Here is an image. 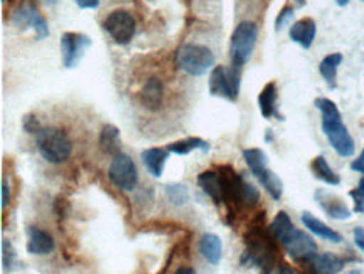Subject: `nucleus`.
Wrapping results in <instances>:
<instances>
[{
  "label": "nucleus",
  "mask_w": 364,
  "mask_h": 274,
  "mask_svg": "<svg viewBox=\"0 0 364 274\" xmlns=\"http://www.w3.org/2000/svg\"><path fill=\"white\" fill-rule=\"evenodd\" d=\"M314 106L323 115V132L331 147L334 148V152L343 159L353 157L356 145H354V140L349 135L348 128L344 127L343 116H341V111L334 101L328 100V98H317Z\"/></svg>",
  "instance_id": "1"
},
{
  "label": "nucleus",
  "mask_w": 364,
  "mask_h": 274,
  "mask_svg": "<svg viewBox=\"0 0 364 274\" xmlns=\"http://www.w3.org/2000/svg\"><path fill=\"white\" fill-rule=\"evenodd\" d=\"M275 238L269 232H264L262 226H255L245 236L247 251L242 263H249L250 266L259 268L260 271L270 273L275 268V256L277 249L274 244Z\"/></svg>",
  "instance_id": "2"
},
{
  "label": "nucleus",
  "mask_w": 364,
  "mask_h": 274,
  "mask_svg": "<svg viewBox=\"0 0 364 274\" xmlns=\"http://www.w3.org/2000/svg\"><path fill=\"white\" fill-rule=\"evenodd\" d=\"M36 145L42 159L54 165L64 164L73 153L71 138L64 130L54 127H42L36 133Z\"/></svg>",
  "instance_id": "3"
},
{
  "label": "nucleus",
  "mask_w": 364,
  "mask_h": 274,
  "mask_svg": "<svg viewBox=\"0 0 364 274\" xmlns=\"http://www.w3.org/2000/svg\"><path fill=\"white\" fill-rule=\"evenodd\" d=\"M244 160L249 167L255 179L262 184V187L267 190L274 201H281L284 192L282 180L269 169L267 155L260 148H247L244 150Z\"/></svg>",
  "instance_id": "4"
},
{
  "label": "nucleus",
  "mask_w": 364,
  "mask_h": 274,
  "mask_svg": "<svg viewBox=\"0 0 364 274\" xmlns=\"http://www.w3.org/2000/svg\"><path fill=\"white\" fill-rule=\"evenodd\" d=\"M215 63L212 51L200 44H183L176 54V64L181 71L190 76H203Z\"/></svg>",
  "instance_id": "5"
},
{
  "label": "nucleus",
  "mask_w": 364,
  "mask_h": 274,
  "mask_svg": "<svg viewBox=\"0 0 364 274\" xmlns=\"http://www.w3.org/2000/svg\"><path fill=\"white\" fill-rule=\"evenodd\" d=\"M257 34H259V31H257V26L254 22L245 21L235 27L230 39L232 66L242 69L249 63L250 56L255 49Z\"/></svg>",
  "instance_id": "6"
},
{
  "label": "nucleus",
  "mask_w": 364,
  "mask_h": 274,
  "mask_svg": "<svg viewBox=\"0 0 364 274\" xmlns=\"http://www.w3.org/2000/svg\"><path fill=\"white\" fill-rule=\"evenodd\" d=\"M208 91L212 96L223 98L227 101H235L240 91V69L215 66L210 73Z\"/></svg>",
  "instance_id": "7"
},
{
  "label": "nucleus",
  "mask_w": 364,
  "mask_h": 274,
  "mask_svg": "<svg viewBox=\"0 0 364 274\" xmlns=\"http://www.w3.org/2000/svg\"><path fill=\"white\" fill-rule=\"evenodd\" d=\"M279 243L282 244V248L286 249V253L294 261L306 264V266L317 256L316 241L309 234H306L304 231H299L296 226Z\"/></svg>",
  "instance_id": "8"
},
{
  "label": "nucleus",
  "mask_w": 364,
  "mask_h": 274,
  "mask_svg": "<svg viewBox=\"0 0 364 274\" xmlns=\"http://www.w3.org/2000/svg\"><path fill=\"white\" fill-rule=\"evenodd\" d=\"M108 177L116 189L132 192L138 185V169L133 159L126 153H118L111 162Z\"/></svg>",
  "instance_id": "9"
},
{
  "label": "nucleus",
  "mask_w": 364,
  "mask_h": 274,
  "mask_svg": "<svg viewBox=\"0 0 364 274\" xmlns=\"http://www.w3.org/2000/svg\"><path fill=\"white\" fill-rule=\"evenodd\" d=\"M102 27L108 32L111 39L119 46L129 44L134 34H136V21L128 11L111 12L102 22Z\"/></svg>",
  "instance_id": "10"
},
{
  "label": "nucleus",
  "mask_w": 364,
  "mask_h": 274,
  "mask_svg": "<svg viewBox=\"0 0 364 274\" xmlns=\"http://www.w3.org/2000/svg\"><path fill=\"white\" fill-rule=\"evenodd\" d=\"M91 37L79 34V32H66L60 37V58L66 69L76 68L81 63L82 56L91 48Z\"/></svg>",
  "instance_id": "11"
},
{
  "label": "nucleus",
  "mask_w": 364,
  "mask_h": 274,
  "mask_svg": "<svg viewBox=\"0 0 364 274\" xmlns=\"http://www.w3.org/2000/svg\"><path fill=\"white\" fill-rule=\"evenodd\" d=\"M12 22H14V26L18 27V29H27V27L34 29L37 39L39 41L46 39V37L49 36L48 22H46V19L42 17L34 7L18 9V11L14 14Z\"/></svg>",
  "instance_id": "12"
},
{
  "label": "nucleus",
  "mask_w": 364,
  "mask_h": 274,
  "mask_svg": "<svg viewBox=\"0 0 364 274\" xmlns=\"http://www.w3.org/2000/svg\"><path fill=\"white\" fill-rule=\"evenodd\" d=\"M55 249V241L48 231L31 226L27 229V253L34 256H48Z\"/></svg>",
  "instance_id": "13"
},
{
  "label": "nucleus",
  "mask_w": 364,
  "mask_h": 274,
  "mask_svg": "<svg viewBox=\"0 0 364 274\" xmlns=\"http://www.w3.org/2000/svg\"><path fill=\"white\" fill-rule=\"evenodd\" d=\"M316 201L321 206V209L328 214L331 219L346 221L351 217V211H349V207L344 204V201H341L338 195L326 192V190H317Z\"/></svg>",
  "instance_id": "14"
},
{
  "label": "nucleus",
  "mask_w": 364,
  "mask_h": 274,
  "mask_svg": "<svg viewBox=\"0 0 364 274\" xmlns=\"http://www.w3.org/2000/svg\"><path fill=\"white\" fill-rule=\"evenodd\" d=\"M139 100L141 105L149 111H158L161 110L163 101H165V86L160 78H149L144 83L141 93H139Z\"/></svg>",
  "instance_id": "15"
},
{
  "label": "nucleus",
  "mask_w": 364,
  "mask_h": 274,
  "mask_svg": "<svg viewBox=\"0 0 364 274\" xmlns=\"http://www.w3.org/2000/svg\"><path fill=\"white\" fill-rule=\"evenodd\" d=\"M200 189L208 195L215 204L223 202V184L220 172L218 170H205L197 177Z\"/></svg>",
  "instance_id": "16"
},
{
  "label": "nucleus",
  "mask_w": 364,
  "mask_h": 274,
  "mask_svg": "<svg viewBox=\"0 0 364 274\" xmlns=\"http://www.w3.org/2000/svg\"><path fill=\"white\" fill-rule=\"evenodd\" d=\"M289 36L301 48L311 49V46L316 39V22L311 17L301 19V21L294 22L291 31H289Z\"/></svg>",
  "instance_id": "17"
},
{
  "label": "nucleus",
  "mask_w": 364,
  "mask_h": 274,
  "mask_svg": "<svg viewBox=\"0 0 364 274\" xmlns=\"http://www.w3.org/2000/svg\"><path fill=\"white\" fill-rule=\"evenodd\" d=\"M168 157H170V152L168 148H146V150L141 152V160L144 167L153 177L160 179L165 172Z\"/></svg>",
  "instance_id": "18"
},
{
  "label": "nucleus",
  "mask_w": 364,
  "mask_h": 274,
  "mask_svg": "<svg viewBox=\"0 0 364 274\" xmlns=\"http://www.w3.org/2000/svg\"><path fill=\"white\" fill-rule=\"evenodd\" d=\"M301 219H302V224H304L306 229L311 231L312 234L317 236V238L329 241V243H334V244L343 243V236H341L339 232L331 229V227L326 226L323 221L316 219L311 212H302Z\"/></svg>",
  "instance_id": "19"
},
{
  "label": "nucleus",
  "mask_w": 364,
  "mask_h": 274,
  "mask_svg": "<svg viewBox=\"0 0 364 274\" xmlns=\"http://www.w3.org/2000/svg\"><path fill=\"white\" fill-rule=\"evenodd\" d=\"M312 271L319 274H338L346 266V261L343 258L336 256L333 253L326 254H317L312 261L307 264Z\"/></svg>",
  "instance_id": "20"
},
{
  "label": "nucleus",
  "mask_w": 364,
  "mask_h": 274,
  "mask_svg": "<svg viewBox=\"0 0 364 274\" xmlns=\"http://www.w3.org/2000/svg\"><path fill=\"white\" fill-rule=\"evenodd\" d=\"M198 249L205 261L212 264V266H218V264H220L223 248H222V241L218 236L203 234V238L200 239Z\"/></svg>",
  "instance_id": "21"
},
{
  "label": "nucleus",
  "mask_w": 364,
  "mask_h": 274,
  "mask_svg": "<svg viewBox=\"0 0 364 274\" xmlns=\"http://www.w3.org/2000/svg\"><path fill=\"white\" fill-rule=\"evenodd\" d=\"M100 147L106 155L116 157L121 153L119 128L114 125H105L100 132Z\"/></svg>",
  "instance_id": "22"
},
{
  "label": "nucleus",
  "mask_w": 364,
  "mask_h": 274,
  "mask_svg": "<svg viewBox=\"0 0 364 274\" xmlns=\"http://www.w3.org/2000/svg\"><path fill=\"white\" fill-rule=\"evenodd\" d=\"M168 152L170 153H175V155H188V153L195 152V150H200L203 153H208L210 152V143L202 140V138H197V137H188L185 138V140H178L175 143H170V145L166 147Z\"/></svg>",
  "instance_id": "23"
},
{
  "label": "nucleus",
  "mask_w": 364,
  "mask_h": 274,
  "mask_svg": "<svg viewBox=\"0 0 364 274\" xmlns=\"http://www.w3.org/2000/svg\"><path fill=\"white\" fill-rule=\"evenodd\" d=\"M275 103H277V85L270 81L264 86V90L259 95V108L265 120H270L272 116L277 115L275 113Z\"/></svg>",
  "instance_id": "24"
},
{
  "label": "nucleus",
  "mask_w": 364,
  "mask_h": 274,
  "mask_svg": "<svg viewBox=\"0 0 364 274\" xmlns=\"http://www.w3.org/2000/svg\"><path fill=\"white\" fill-rule=\"evenodd\" d=\"M311 170H312V174H314V177L317 180H321V182L333 185V187L341 184L339 175L336 174L333 169H331L328 160H326L324 157H316L311 164Z\"/></svg>",
  "instance_id": "25"
},
{
  "label": "nucleus",
  "mask_w": 364,
  "mask_h": 274,
  "mask_svg": "<svg viewBox=\"0 0 364 274\" xmlns=\"http://www.w3.org/2000/svg\"><path fill=\"white\" fill-rule=\"evenodd\" d=\"M341 63H343V54L334 53V54L326 56L319 64L321 76L324 78V81L328 83L329 88L336 86V76H338V69L341 66Z\"/></svg>",
  "instance_id": "26"
},
{
  "label": "nucleus",
  "mask_w": 364,
  "mask_h": 274,
  "mask_svg": "<svg viewBox=\"0 0 364 274\" xmlns=\"http://www.w3.org/2000/svg\"><path fill=\"white\" fill-rule=\"evenodd\" d=\"M292 227H294V224H292L291 217H289L284 211H281V212H277V216L274 217V221H272V224H270L269 231H270V234H272L275 238V241L279 243V241H281L284 236H286L287 232L292 229Z\"/></svg>",
  "instance_id": "27"
},
{
  "label": "nucleus",
  "mask_w": 364,
  "mask_h": 274,
  "mask_svg": "<svg viewBox=\"0 0 364 274\" xmlns=\"http://www.w3.org/2000/svg\"><path fill=\"white\" fill-rule=\"evenodd\" d=\"M166 197L173 206H185L186 202L190 201V192L185 185L181 184H171L165 187Z\"/></svg>",
  "instance_id": "28"
},
{
  "label": "nucleus",
  "mask_w": 364,
  "mask_h": 274,
  "mask_svg": "<svg viewBox=\"0 0 364 274\" xmlns=\"http://www.w3.org/2000/svg\"><path fill=\"white\" fill-rule=\"evenodd\" d=\"M14 261H16V249L11 244V241L2 239V268L4 271H11L14 268Z\"/></svg>",
  "instance_id": "29"
},
{
  "label": "nucleus",
  "mask_w": 364,
  "mask_h": 274,
  "mask_svg": "<svg viewBox=\"0 0 364 274\" xmlns=\"http://www.w3.org/2000/svg\"><path fill=\"white\" fill-rule=\"evenodd\" d=\"M354 202V212L356 214H364V177L359 180L358 187L349 192Z\"/></svg>",
  "instance_id": "30"
},
{
  "label": "nucleus",
  "mask_w": 364,
  "mask_h": 274,
  "mask_svg": "<svg viewBox=\"0 0 364 274\" xmlns=\"http://www.w3.org/2000/svg\"><path fill=\"white\" fill-rule=\"evenodd\" d=\"M22 128H24L26 133L36 135L42 127L39 125V120L36 118V115H26L24 120H22Z\"/></svg>",
  "instance_id": "31"
},
{
  "label": "nucleus",
  "mask_w": 364,
  "mask_h": 274,
  "mask_svg": "<svg viewBox=\"0 0 364 274\" xmlns=\"http://www.w3.org/2000/svg\"><path fill=\"white\" fill-rule=\"evenodd\" d=\"M294 17V7H284L282 12L279 14V17L275 19V31H282L284 26L291 22Z\"/></svg>",
  "instance_id": "32"
},
{
  "label": "nucleus",
  "mask_w": 364,
  "mask_h": 274,
  "mask_svg": "<svg viewBox=\"0 0 364 274\" xmlns=\"http://www.w3.org/2000/svg\"><path fill=\"white\" fill-rule=\"evenodd\" d=\"M0 189H2V209H6L9 204H11V189H9V184L6 179H2V185H0Z\"/></svg>",
  "instance_id": "33"
},
{
  "label": "nucleus",
  "mask_w": 364,
  "mask_h": 274,
  "mask_svg": "<svg viewBox=\"0 0 364 274\" xmlns=\"http://www.w3.org/2000/svg\"><path fill=\"white\" fill-rule=\"evenodd\" d=\"M353 236H354V244H356L358 248L364 253V227H356V229L353 231Z\"/></svg>",
  "instance_id": "34"
},
{
  "label": "nucleus",
  "mask_w": 364,
  "mask_h": 274,
  "mask_svg": "<svg viewBox=\"0 0 364 274\" xmlns=\"http://www.w3.org/2000/svg\"><path fill=\"white\" fill-rule=\"evenodd\" d=\"M79 9H96L100 6V0H74Z\"/></svg>",
  "instance_id": "35"
},
{
  "label": "nucleus",
  "mask_w": 364,
  "mask_h": 274,
  "mask_svg": "<svg viewBox=\"0 0 364 274\" xmlns=\"http://www.w3.org/2000/svg\"><path fill=\"white\" fill-rule=\"evenodd\" d=\"M351 170L358 172V174H364V150L361 152V155H359L358 159L351 164Z\"/></svg>",
  "instance_id": "36"
},
{
  "label": "nucleus",
  "mask_w": 364,
  "mask_h": 274,
  "mask_svg": "<svg viewBox=\"0 0 364 274\" xmlns=\"http://www.w3.org/2000/svg\"><path fill=\"white\" fill-rule=\"evenodd\" d=\"M176 273H178V274H195L197 271H195V269H191V268H180Z\"/></svg>",
  "instance_id": "37"
},
{
  "label": "nucleus",
  "mask_w": 364,
  "mask_h": 274,
  "mask_svg": "<svg viewBox=\"0 0 364 274\" xmlns=\"http://www.w3.org/2000/svg\"><path fill=\"white\" fill-rule=\"evenodd\" d=\"M336 4H338L339 7H346L349 4V0H336Z\"/></svg>",
  "instance_id": "38"
}]
</instances>
